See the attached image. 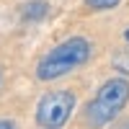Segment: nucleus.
<instances>
[{"instance_id":"obj_3","label":"nucleus","mask_w":129,"mask_h":129,"mask_svg":"<svg viewBox=\"0 0 129 129\" xmlns=\"http://www.w3.org/2000/svg\"><path fill=\"white\" fill-rule=\"evenodd\" d=\"M75 109V93L70 90H52L36 106V121L41 129H59L67 124Z\"/></svg>"},{"instance_id":"obj_8","label":"nucleus","mask_w":129,"mask_h":129,"mask_svg":"<svg viewBox=\"0 0 129 129\" xmlns=\"http://www.w3.org/2000/svg\"><path fill=\"white\" fill-rule=\"evenodd\" d=\"M124 39H126V41H129V28H126V34H124Z\"/></svg>"},{"instance_id":"obj_5","label":"nucleus","mask_w":129,"mask_h":129,"mask_svg":"<svg viewBox=\"0 0 129 129\" xmlns=\"http://www.w3.org/2000/svg\"><path fill=\"white\" fill-rule=\"evenodd\" d=\"M85 5L90 10H111L119 5V0H85Z\"/></svg>"},{"instance_id":"obj_7","label":"nucleus","mask_w":129,"mask_h":129,"mask_svg":"<svg viewBox=\"0 0 129 129\" xmlns=\"http://www.w3.org/2000/svg\"><path fill=\"white\" fill-rule=\"evenodd\" d=\"M0 129H16L13 121H5V119H0Z\"/></svg>"},{"instance_id":"obj_4","label":"nucleus","mask_w":129,"mask_h":129,"mask_svg":"<svg viewBox=\"0 0 129 129\" xmlns=\"http://www.w3.org/2000/svg\"><path fill=\"white\" fill-rule=\"evenodd\" d=\"M21 13L28 21H39V18H44L49 13V3L47 0H28V3L21 5Z\"/></svg>"},{"instance_id":"obj_1","label":"nucleus","mask_w":129,"mask_h":129,"mask_svg":"<svg viewBox=\"0 0 129 129\" xmlns=\"http://www.w3.org/2000/svg\"><path fill=\"white\" fill-rule=\"evenodd\" d=\"M90 57V41L83 36H72L67 41L57 44L54 49L44 54L36 64V78L39 80H57L64 72H70L75 67H80L83 62H88Z\"/></svg>"},{"instance_id":"obj_6","label":"nucleus","mask_w":129,"mask_h":129,"mask_svg":"<svg viewBox=\"0 0 129 129\" xmlns=\"http://www.w3.org/2000/svg\"><path fill=\"white\" fill-rule=\"evenodd\" d=\"M114 64H116V70H121V72H129V57L119 54V57L114 59Z\"/></svg>"},{"instance_id":"obj_2","label":"nucleus","mask_w":129,"mask_h":129,"mask_svg":"<svg viewBox=\"0 0 129 129\" xmlns=\"http://www.w3.org/2000/svg\"><path fill=\"white\" fill-rule=\"evenodd\" d=\"M126 101H129V83L121 80V78L106 80L98 88L93 103L85 109V119H88L93 126H103L126 106Z\"/></svg>"}]
</instances>
